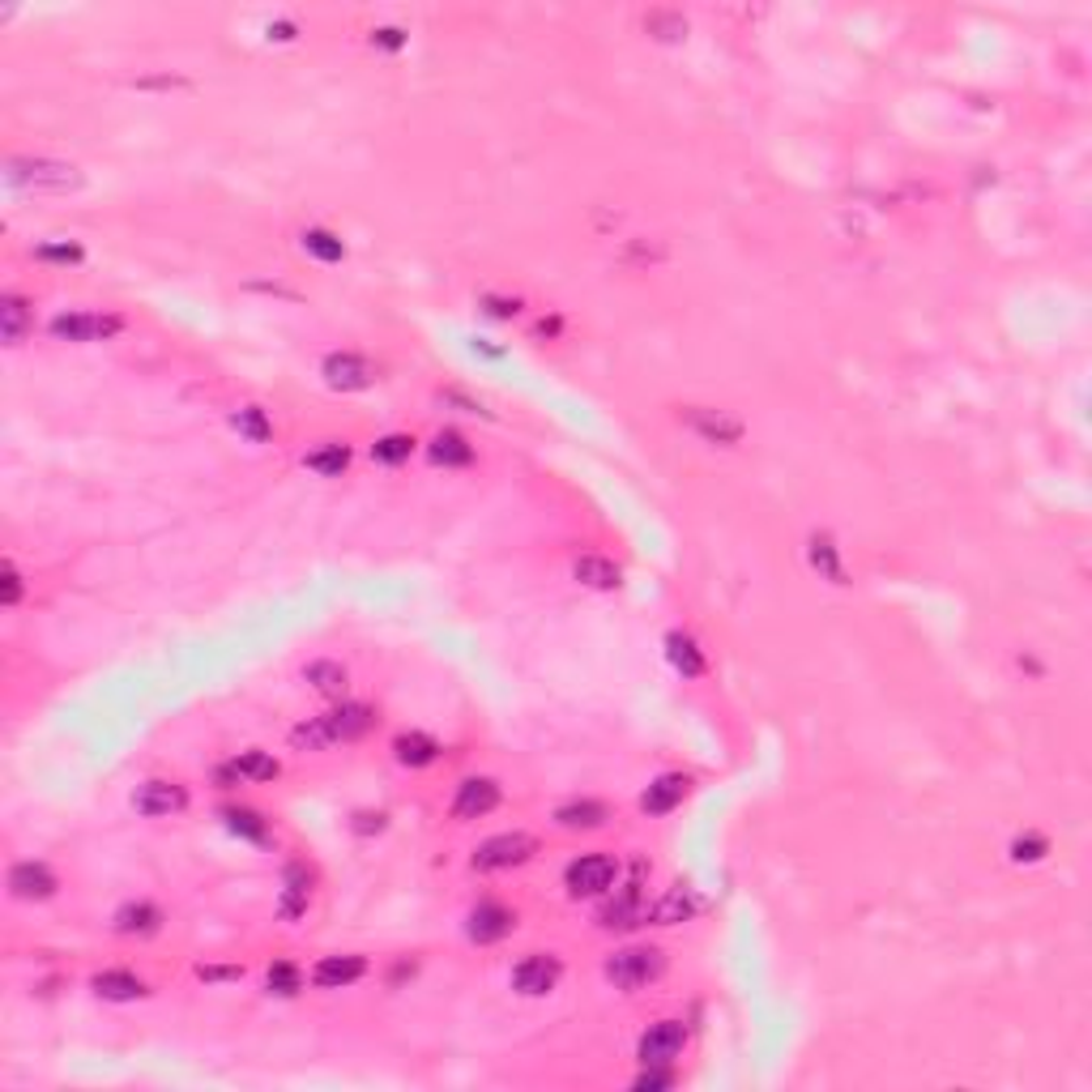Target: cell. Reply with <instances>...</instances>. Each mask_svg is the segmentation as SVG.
Instances as JSON below:
<instances>
[{
  "label": "cell",
  "mask_w": 1092,
  "mask_h": 1092,
  "mask_svg": "<svg viewBox=\"0 0 1092 1092\" xmlns=\"http://www.w3.org/2000/svg\"><path fill=\"white\" fill-rule=\"evenodd\" d=\"M372 43L384 48V52H397V48L406 43V35H401L397 26H380V31H372Z\"/></svg>",
  "instance_id": "obj_41"
},
{
  "label": "cell",
  "mask_w": 1092,
  "mask_h": 1092,
  "mask_svg": "<svg viewBox=\"0 0 1092 1092\" xmlns=\"http://www.w3.org/2000/svg\"><path fill=\"white\" fill-rule=\"evenodd\" d=\"M410 453H414L410 435H380V440L372 445V457L384 462V466H401V462H410Z\"/></svg>",
  "instance_id": "obj_35"
},
{
  "label": "cell",
  "mask_w": 1092,
  "mask_h": 1092,
  "mask_svg": "<svg viewBox=\"0 0 1092 1092\" xmlns=\"http://www.w3.org/2000/svg\"><path fill=\"white\" fill-rule=\"evenodd\" d=\"M483 303H487V312H491V316H500V320H512V316H521V299H500V295H487Z\"/></svg>",
  "instance_id": "obj_40"
},
{
  "label": "cell",
  "mask_w": 1092,
  "mask_h": 1092,
  "mask_svg": "<svg viewBox=\"0 0 1092 1092\" xmlns=\"http://www.w3.org/2000/svg\"><path fill=\"white\" fill-rule=\"evenodd\" d=\"M231 773L240 782H274L278 777V759L265 755V751H244V755L231 759Z\"/></svg>",
  "instance_id": "obj_31"
},
{
  "label": "cell",
  "mask_w": 1092,
  "mask_h": 1092,
  "mask_svg": "<svg viewBox=\"0 0 1092 1092\" xmlns=\"http://www.w3.org/2000/svg\"><path fill=\"white\" fill-rule=\"evenodd\" d=\"M644 26L658 35V39H683V35H688V22H683L679 14H648Z\"/></svg>",
  "instance_id": "obj_39"
},
{
  "label": "cell",
  "mask_w": 1092,
  "mask_h": 1092,
  "mask_svg": "<svg viewBox=\"0 0 1092 1092\" xmlns=\"http://www.w3.org/2000/svg\"><path fill=\"white\" fill-rule=\"evenodd\" d=\"M5 184L10 188H22V192H64V188H77L81 184V171L73 163H60V158H10L5 163Z\"/></svg>",
  "instance_id": "obj_1"
},
{
  "label": "cell",
  "mask_w": 1092,
  "mask_h": 1092,
  "mask_svg": "<svg viewBox=\"0 0 1092 1092\" xmlns=\"http://www.w3.org/2000/svg\"><path fill=\"white\" fill-rule=\"evenodd\" d=\"M807 564L824 577V581H832V585H849V572H845V564H841V546H836V538L832 533H811L807 538Z\"/></svg>",
  "instance_id": "obj_16"
},
{
  "label": "cell",
  "mask_w": 1092,
  "mask_h": 1092,
  "mask_svg": "<svg viewBox=\"0 0 1092 1092\" xmlns=\"http://www.w3.org/2000/svg\"><path fill=\"white\" fill-rule=\"evenodd\" d=\"M666 653H671V662H675V671H679L683 679H700V675L709 671L704 648H700L688 632H671V636H666Z\"/></svg>",
  "instance_id": "obj_22"
},
{
  "label": "cell",
  "mask_w": 1092,
  "mask_h": 1092,
  "mask_svg": "<svg viewBox=\"0 0 1092 1092\" xmlns=\"http://www.w3.org/2000/svg\"><path fill=\"white\" fill-rule=\"evenodd\" d=\"M355 832H363V836H368V832H384V815H380V811H376V815H372V811H359V815H355Z\"/></svg>",
  "instance_id": "obj_44"
},
{
  "label": "cell",
  "mask_w": 1092,
  "mask_h": 1092,
  "mask_svg": "<svg viewBox=\"0 0 1092 1092\" xmlns=\"http://www.w3.org/2000/svg\"><path fill=\"white\" fill-rule=\"evenodd\" d=\"M94 995L98 999H107V1003H133V999H142L146 995V981L137 977V973H129V968H107V973H94Z\"/></svg>",
  "instance_id": "obj_17"
},
{
  "label": "cell",
  "mask_w": 1092,
  "mask_h": 1092,
  "mask_svg": "<svg viewBox=\"0 0 1092 1092\" xmlns=\"http://www.w3.org/2000/svg\"><path fill=\"white\" fill-rule=\"evenodd\" d=\"M56 888H60V880L48 862H14L10 866V892L18 901H48V897H56Z\"/></svg>",
  "instance_id": "obj_10"
},
{
  "label": "cell",
  "mask_w": 1092,
  "mask_h": 1092,
  "mask_svg": "<svg viewBox=\"0 0 1092 1092\" xmlns=\"http://www.w3.org/2000/svg\"><path fill=\"white\" fill-rule=\"evenodd\" d=\"M368 973V960L363 956H324L316 968H312V981L320 991H346L355 981Z\"/></svg>",
  "instance_id": "obj_15"
},
{
  "label": "cell",
  "mask_w": 1092,
  "mask_h": 1092,
  "mask_svg": "<svg viewBox=\"0 0 1092 1092\" xmlns=\"http://www.w3.org/2000/svg\"><path fill=\"white\" fill-rule=\"evenodd\" d=\"M316 721H320V730L330 742H351V738H363L376 726V713L368 704H338L334 713H324Z\"/></svg>",
  "instance_id": "obj_11"
},
{
  "label": "cell",
  "mask_w": 1092,
  "mask_h": 1092,
  "mask_svg": "<svg viewBox=\"0 0 1092 1092\" xmlns=\"http://www.w3.org/2000/svg\"><path fill=\"white\" fill-rule=\"evenodd\" d=\"M303 675H307V683H312L320 696H342V692H346V671H342L338 662H312Z\"/></svg>",
  "instance_id": "obj_33"
},
{
  "label": "cell",
  "mask_w": 1092,
  "mask_h": 1092,
  "mask_svg": "<svg viewBox=\"0 0 1092 1092\" xmlns=\"http://www.w3.org/2000/svg\"><path fill=\"white\" fill-rule=\"evenodd\" d=\"M427 457L435 462V466H445V470H457V466H470L474 462V449H470V440L462 431H440L435 440L427 445Z\"/></svg>",
  "instance_id": "obj_24"
},
{
  "label": "cell",
  "mask_w": 1092,
  "mask_h": 1092,
  "mask_svg": "<svg viewBox=\"0 0 1092 1092\" xmlns=\"http://www.w3.org/2000/svg\"><path fill=\"white\" fill-rule=\"evenodd\" d=\"M307 897H312V880L299 862L286 866V880H282V914L286 918H299L307 909Z\"/></svg>",
  "instance_id": "obj_28"
},
{
  "label": "cell",
  "mask_w": 1092,
  "mask_h": 1092,
  "mask_svg": "<svg viewBox=\"0 0 1092 1092\" xmlns=\"http://www.w3.org/2000/svg\"><path fill=\"white\" fill-rule=\"evenodd\" d=\"M48 330L60 342H107L125 330V320L116 312H60L52 316Z\"/></svg>",
  "instance_id": "obj_3"
},
{
  "label": "cell",
  "mask_w": 1092,
  "mask_h": 1092,
  "mask_svg": "<svg viewBox=\"0 0 1092 1092\" xmlns=\"http://www.w3.org/2000/svg\"><path fill=\"white\" fill-rule=\"evenodd\" d=\"M696 909H700L696 892L679 884V888H671L658 905H648V922H653V926H679V922H688Z\"/></svg>",
  "instance_id": "obj_21"
},
{
  "label": "cell",
  "mask_w": 1092,
  "mask_h": 1092,
  "mask_svg": "<svg viewBox=\"0 0 1092 1092\" xmlns=\"http://www.w3.org/2000/svg\"><path fill=\"white\" fill-rule=\"evenodd\" d=\"M512 926H516V914L512 909H504V905H478L474 914H470V939L474 943H500V939H508L512 935Z\"/></svg>",
  "instance_id": "obj_18"
},
{
  "label": "cell",
  "mask_w": 1092,
  "mask_h": 1092,
  "mask_svg": "<svg viewBox=\"0 0 1092 1092\" xmlns=\"http://www.w3.org/2000/svg\"><path fill=\"white\" fill-rule=\"evenodd\" d=\"M133 807H137L142 815L158 820V815L184 811V807H188V794H184V786H175V782H146V786L133 794Z\"/></svg>",
  "instance_id": "obj_14"
},
{
  "label": "cell",
  "mask_w": 1092,
  "mask_h": 1092,
  "mask_svg": "<svg viewBox=\"0 0 1092 1092\" xmlns=\"http://www.w3.org/2000/svg\"><path fill=\"white\" fill-rule=\"evenodd\" d=\"M303 466H307L312 474H320V478H342L346 466H351V449H346V445H324V449L307 453Z\"/></svg>",
  "instance_id": "obj_30"
},
{
  "label": "cell",
  "mask_w": 1092,
  "mask_h": 1092,
  "mask_svg": "<svg viewBox=\"0 0 1092 1092\" xmlns=\"http://www.w3.org/2000/svg\"><path fill=\"white\" fill-rule=\"evenodd\" d=\"M320 376H324V384L338 389V393H359V389H372V384H376V368H372L363 355H351V351L324 355Z\"/></svg>",
  "instance_id": "obj_7"
},
{
  "label": "cell",
  "mask_w": 1092,
  "mask_h": 1092,
  "mask_svg": "<svg viewBox=\"0 0 1092 1092\" xmlns=\"http://www.w3.org/2000/svg\"><path fill=\"white\" fill-rule=\"evenodd\" d=\"M223 820H227V828L231 832H240V836H248V841H265V820L257 815V811H223Z\"/></svg>",
  "instance_id": "obj_36"
},
{
  "label": "cell",
  "mask_w": 1092,
  "mask_h": 1092,
  "mask_svg": "<svg viewBox=\"0 0 1092 1092\" xmlns=\"http://www.w3.org/2000/svg\"><path fill=\"white\" fill-rule=\"evenodd\" d=\"M18 602H22V572L5 564V606H18Z\"/></svg>",
  "instance_id": "obj_42"
},
{
  "label": "cell",
  "mask_w": 1092,
  "mask_h": 1092,
  "mask_svg": "<svg viewBox=\"0 0 1092 1092\" xmlns=\"http://www.w3.org/2000/svg\"><path fill=\"white\" fill-rule=\"evenodd\" d=\"M683 1041H688V1029H683L679 1020H658V1024H653V1029L640 1037L636 1054H640L644 1067H671V1062L683 1054Z\"/></svg>",
  "instance_id": "obj_8"
},
{
  "label": "cell",
  "mask_w": 1092,
  "mask_h": 1092,
  "mask_svg": "<svg viewBox=\"0 0 1092 1092\" xmlns=\"http://www.w3.org/2000/svg\"><path fill=\"white\" fill-rule=\"evenodd\" d=\"M299 244H303L307 257H316V261H324V265L346 261V244H342L334 231H324V227H307V231L299 236Z\"/></svg>",
  "instance_id": "obj_29"
},
{
  "label": "cell",
  "mask_w": 1092,
  "mask_h": 1092,
  "mask_svg": "<svg viewBox=\"0 0 1092 1092\" xmlns=\"http://www.w3.org/2000/svg\"><path fill=\"white\" fill-rule=\"evenodd\" d=\"M610 820L606 803H594V798H581V803H564L556 811V824L568 828V832H589V828H602Z\"/></svg>",
  "instance_id": "obj_25"
},
{
  "label": "cell",
  "mask_w": 1092,
  "mask_h": 1092,
  "mask_svg": "<svg viewBox=\"0 0 1092 1092\" xmlns=\"http://www.w3.org/2000/svg\"><path fill=\"white\" fill-rule=\"evenodd\" d=\"M615 880H619V866L606 853H581L564 870V884H568L572 897H602V892H610Z\"/></svg>",
  "instance_id": "obj_5"
},
{
  "label": "cell",
  "mask_w": 1092,
  "mask_h": 1092,
  "mask_svg": "<svg viewBox=\"0 0 1092 1092\" xmlns=\"http://www.w3.org/2000/svg\"><path fill=\"white\" fill-rule=\"evenodd\" d=\"M393 755L406 764V769H427V764H435V755H440V742L427 738V734H397Z\"/></svg>",
  "instance_id": "obj_27"
},
{
  "label": "cell",
  "mask_w": 1092,
  "mask_h": 1092,
  "mask_svg": "<svg viewBox=\"0 0 1092 1092\" xmlns=\"http://www.w3.org/2000/svg\"><path fill=\"white\" fill-rule=\"evenodd\" d=\"M500 807V786L491 777H470L457 786V798H453V815L457 820H483Z\"/></svg>",
  "instance_id": "obj_12"
},
{
  "label": "cell",
  "mask_w": 1092,
  "mask_h": 1092,
  "mask_svg": "<svg viewBox=\"0 0 1092 1092\" xmlns=\"http://www.w3.org/2000/svg\"><path fill=\"white\" fill-rule=\"evenodd\" d=\"M269 39H295V26H290V22H278V26H269Z\"/></svg>",
  "instance_id": "obj_45"
},
{
  "label": "cell",
  "mask_w": 1092,
  "mask_h": 1092,
  "mask_svg": "<svg viewBox=\"0 0 1092 1092\" xmlns=\"http://www.w3.org/2000/svg\"><path fill=\"white\" fill-rule=\"evenodd\" d=\"M231 427L244 435V440H252V445H265L269 435H274V422H269V414H265L261 406H244V410H236V414H231Z\"/></svg>",
  "instance_id": "obj_32"
},
{
  "label": "cell",
  "mask_w": 1092,
  "mask_h": 1092,
  "mask_svg": "<svg viewBox=\"0 0 1092 1092\" xmlns=\"http://www.w3.org/2000/svg\"><path fill=\"white\" fill-rule=\"evenodd\" d=\"M1050 853V841L1041 832H1024L1012 841V862H1041Z\"/></svg>",
  "instance_id": "obj_38"
},
{
  "label": "cell",
  "mask_w": 1092,
  "mask_h": 1092,
  "mask_svg": "<svg viewBox=\"0 0 1092 1092\" xmlns=\"http://www.w3.org/2000/svg\"><path fill=\"white\" fill-rule=\"evenodd\" d=\"M560 977H564V964L556 960V956H525L516 968H512V986L525 995V999H542V995H551L556 986H560Z\"/></svg>",
  "instance_id": "obj_9"
},
{
  "label": "cell",
  "mask_w": 1092,
  "mask_h": 1092,
  "mask_svg": "<svg viewBox=\"0 0 1092 1092\" xmlns=\"http://www.w3.org/2000/svg\"><path fill=\"white\" fill-rule=\"evenodd\" d=\"M538 853V841L529 832H500L491 841L478 845L474 853V870H508V866H521Z\"/></svg>",
  "instance_id": "obj_6"
},
{
  "label": "cell",
  "mask_w": 1092,
  "mask_h": 1092,
  "mask_svg": "<svg viewBox=\"0 0 1092 1092\" xmlns=\"http://www.w3.org/2000/svg\"><path fill=\"white\" fill-rule=\"evenodd\" d=\"M265 986H269V995L290 999V995L303 991V973H299L290 960H278V964H269V973H265Z\"/></svg>",
  "instance_id": "obj_34"
},
{
  "label": "cell",
  "mask_w": 1092,
  "mask_h": 1092,
  "mask_svg": "<svg viewBox=\"0 0 1092 1092\" xmlns=\"http://www.w3.org/2000/svg\"><path fill=\"white\" fill-rule=\"evenodd\" d=\"M688 777L683 773H666V777H658L644 794H640V807L648 811V815H666V811H675L683 798H688Z\"/></svg>",
  "instance_id": "obj_19"
},
{
  "label": "cell",
  "mask_w": 1092,
  "mask_h": 1092,
  "mask_svg": "<svg viewBox=\"0 0 1092 1092\" xmlns=\"http://www.w3.org/2000/svg\"><path fill=\"white\" fill-rule=\"evenodd\" d=\"M683 422L700 435L704 445H721V449H734L742 435H747V427H742V418L738 414H730V410H713V406H688L683 410Z\"/></svg>",
  "instance_id": "obj_4"
},
{
  "label": "cell",
  "mask_w": 1092,
  "mask_h": 1092,
  "mask_svg": "<svg viewBox=\"0 0 1092 1092\" xmlns=\"http://www.w3.org/2000/svg\"><path fill=\"white\" fill-rule=\"evenodd\" d=\"M35 257H39V261H52V265H77L86 252H81V244H73V240H60V244L52 240V244H39Z\"/></svg>",
  "instance_id": "obj_37"
},
{
  "label": "cell",
  "mask_w": 1092,
  "mask_h": 1092,
  "mask_svg": "<svg viewBox=\"0 0 1092 1092\" xmlns=\"http://www.w3.org/2000/svg\"><path fill=\"white\" fill-rule=\"evenodd\" d=\"M648 922V905L640 897V876L602 909V926L606 930H632V926H644Z\"/></svg>",
  "instance_id": "obj_13"
},
{
  "label": "cell",
  "mask_w": 1092,
  "mask_h": 1092,
  "mask_svg": "<svg viewBox=\"0 0 1092 1092\" xmlns=\"http://www.w3.org/2000/svg\"><path fill=\"white\" fill-rule=\"evenodd\" d=\"M158 926H163V909L150 905V901H129V905L116 909V930H120V935L146 939V935H154Z\"/></svg>",
  "instance_id": "obj_23"
},
{
  "label": "cell",
  "mask_w": 1092,
  "mask_h": 1092,
  "mask_svg": "<svg viewBox=\"0 0 1092 1092\" xmlns=\"http://www.w3.org/2000/svg\"><path fill=\"white\" fill-rule=\"evenodd\" d=\"M0 334H5L10 346L26 342V334H31V303H26L22 295H5V299H0Z\"/></svg>",
  "instance_id": "obj_26"
},
{
  "label": "cell",
  "mask_w": 1092,
  "mask_h": 1092,
  "mask_svg": "<svg viewBox=\"0 0 1092 1092\" xmlns=\"http://www.w3.org/2000/svg\"><path fill=\"white\" fill-rule=\"evenodd\" d=\"M666 973V956L658 947H623L606 960V981L615 991H640Z\"/></svg>",
  "instance_id": "obj_2"
},
{
  "label": "cell",
  "mask_w": 1092,
  "mask_h": 1092,
  "mask_svg": "<svg viewBox=\"0 0 1092 1092\" xmlns=\"http://www.w3.org/2000/svg\"><path fill=\"white\" fill-rule=\"evenodd\" d=\"M572 577H577L585 589H598V594H610V589L623 585V568H619L615 560H606V556H581V560L572 564Z\"/></svg>",
  "instance_id": "obj_20"
},
{
  "label": "cell",
  "mask_w": 1092,
  "mask_h": 1092,
  "mask_svg": "<svg viewBox=\"0 0 1092 1092\" xmlns=\"http://www.w3.org/2000/svg\"><path fill=\"white\" fill-rule=\"evenodd\" d=\"M675 1084V1075L671 1071H658V1067H648L640 1079H636V1088H671Z\"/></svg>",
  "instance_id": "obj_43"
}]
</instances>
